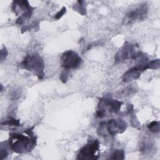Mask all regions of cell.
Returning a JSON list of instances; mask_svg holds the SVG:
<instances>
[{
  "label": "cell",
  "mask_w": 160,
  "mask_h": 160,
  "mask_svg": "<svg viewBox=\"0 0 160 160\" xmlns=\"http://www.w3.org/2000/svg\"><path fill=\"white\" fill-rule=\"evenodd\" d=\"M131 46H125L122 48L121 50H120L119 55H118L120 58L119 59H126L128 56H129V53H131Z\"/></svg>",
  "instance_id": "obj_7"
},
{
  "label": "cell",
  "mask_w": 160,
  "mask_h": 160,
  "mask_svg": "<svg viewBox=\"0 0 160 160\" xmlns=\"http://www.w3.org/2000/svg\"><path fill=\"white\" fill-rule=\"evenodd\" d=\"M65 12H66V8L63 7L58 12H57V14L55 15L54 18H55L56 19H58L61 18L62 16V15H64V14Z\"/></svg>",
  "instance_id": "obj_12"
},
{
  "label": "cell",
  "mask_w": 160,
  "mask_h": 160,
  "mask_svg": "<svg viewBox=\"0 0 160 160\" xmlns=\"http://www.w3.org/2000/svg\"><path fill=\"white\" fill-rule=\"evenodd\" d=\"M140 75L139 71L136 68H132L128 70L123 76V80L124 81H129L133 79H136L139 78Z\"/></svg>",
  "instance_id": "obj_6"
},
{
  "label": "cell",
  "mask_w": 160,
  "mask_h": 160,
  "mask_svg": "<svg viewBox=\"0 0 160 160\" xmlns=\"http://www.w3.org/2000/svg\"><path fill=\"white\" fill-rule=\"evenodd\" d=\"M22 66L26 69L33 71L39 79L44 76V62L38 54L28 55L24 59Z\"/></svg>",
  "instance_id": "obj_2"
},
{
  "label": "cell",
  "mask_w": 160,
  "mask_h": 160,
  "mask_svg": "<svg viewBox=\"0 0 160 160\" xmlns=\"http://www.w3.org/2000/svg\"><path fill=\"white\" fill-rule=\"evenodd\" d=\"M62 66L66 70L77 68L81 63V58L73 51H66L61 58Z\"/></svg>",
  "instance_id": "obj_4"
},
{
  "label": "cell",
  "mask_w": 160,
  "mask_h": 160,
  "mask_svg": "<svg viewBox=\"0 0 160 160\" xmlns=\"http://www.w3.org/2000/svg\"><path fill=\"white\" fill-rule=\"evenodd\" d=\"M30 132L28 136L24 134H12L9 139V146L18 153H23L30 151L36 144V138Z\"/></svg>",
  "instance_id": "obj_1"
},
{
  "label": "cell",
  "mask_w": 160,
  "mask_h": 160,
  "mask_svg": "<svg viewBox=\"0 0 160 160\" xmlns=\"http://www.w3.org/2000/svg\"><path fill=\"white\" fill-rule=\"evenodd\" d=\"M5 124H9V125H14V126H19V122L18 120H16L14 119H11V120H8L4 122Z\"/></svg>",
  "instance_id": "obj_11"
},
{
  "label": "cell",
  "mask_w": 160,
  "mask_h": 160,
  "mask_svg": "<svg viewBox=\"0 0 160 160\" xmlns=\"http://www.w3.org/2000/svg\"><path fill=\"white\" fill-rule=\"evenodd\" d=\"M159 67V60H154L151 61L149 63H147V68H152V69H157Z\"/></svg>",
  "instance_id": "obj_10"
},
{
  "label": "cell",
  "mask_w": 160,
  "mask_h": 160,
  "mask_svg": "<svg viewBox=\"0 0 160 160\" xmlns=\"http://www.w3.org/2000/svg\"><path fill=\"white\" fill-rule=\"evenodd\" d=\"M126 124L124 122L120 119L119 121H116V119H111L108 122V130L112 135H114L118 132H121V130L124 131L126 129Z\"/></svg>",
  "instance_id": "obj_5"
},
{
  "label": "cell",
  "mask_w": 160,
  "mask_h": 160,
  "mask_svg": "<svg viewBox=\"0 0 160 160\" xmlns=\"http://www.w3.org/2000/svg\"><path fill=\"white\" fill-rule=\"evenodd\" d=\"M99 142L97 139L92 142H89L83 146L78 155V159H98V155H96V152L99 149Z\"/></svg>",
  "instance_id": "obj_3"
},
{
  "label": "cell",
  "mask_w": 160,
  "mask_h": 160,
  "mask_svg": "<svg viewBox=\"0 0 160 160\" xmlns=\"http://www.w3.org/2000/svg\"><path fill=\"white\" fill-rule=\"evenodd\" d=\"M148 128L149 131L153 132H158L159 130V124L158 122L153 121L148 125Z\"/></svg>",
  "instance_id": "obj_9"
},
{
  "label": "cell",
  "mask_w": 160,
  "mask_h": 160,
  "mask_svg": "<svg viewBox=\"0 0 160 160\" xmlns=\"http://www.w3.org/2000/svg\"><path fill=\"white\" fill-rule=\"evenodd\" d=\"M111 159H124V151L120 149H116L112 153V157H111Z\"/></svg>",
  "instance_id": "obj_8"
}]
</instances>
